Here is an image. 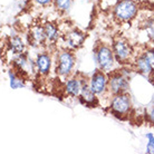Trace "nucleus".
I'll return each instance as SVG.
<instances>
[{
  "label": "nucleus",
  "mask_w": 154,
  "mask_h": 154,
  "mask_svg": "<svg viewBox=\"0 0 154 154\" xmlns=\"http://www.w3.org/2000/svg\"><path fill=\"white\" fill-rule=\"evenodd\" d=\"M74 56L69 51H63L58 56V67L57 73L60 76H67L69 75L74 67Z\"/></svg>",
  "instance_id": "obj_2"
},
{
  "label": "nucleus",
  "mask_w": 154,
  "mask_h": 154,
  "mask_svg": "<svg viewBox=\"0 0 154 154\" xmlns=\"http://www.w3.org/2000/svg\"><path fill=\"white\" fill-rule=\"evenodd\" d=\"M112 109L117 114H125L131 107V100L125 94H116V96L112 100Z\"/></svg>",
  "instance_id": "obj_4"
},
{
  "label": "nucleus",
  "mask_w": 154,
  "mask_h": 154,
  "mask_svg": "<svg viewBox=\"0 0 154 154\" xmlns=\"http://www.w3.org/2000/svg\"><path fill=\"white\" fill-rule=\"evenodd\" d=\"M50 65H51V59H50L49 55L40 54L37 56L36 67H37V69L40 74H44V75L48 74L50 69Z\"/></svg>",
  "instance_id": "obj_8"
},
{
  "label": "nucleus",
  "mask_w": 154,
  "mask_h": 154,
  "mask_svg": "<svg viewBox=\"0 0 154 154\" xmlns=\"http://www.w3.org/2000/svg\"><path fill=\"white\" fill-rule=\"evenodd\" d=\"M114 12H115V16L119 19L131 20L136 15L137 7L132 0H122L115 6Z\"/></svg>",
  "instance_id": "obj_1"
},
{
  "label": "nucleus",
  "mask_w": 154,
  "mask_h": 154,
  "mask_svg": "<svg viewBox=\"0 0 154 154\" xmlns=\"http://www.w3.org/2000/svg\"><path fill=\"white\" fill-rule=\"evenodd\" d=\"M146 31H147V34H149V36H150L151 38L154 39V19L147 23Z\"/></svg>",
  "instance_id": "obj_19"
},
{
  "label": "nucleus",
  "mask_w": 154,
  "mask_h": 154,
  "mask_svg": "<svg viewBox=\"0 0 154 154\" xmlns=\"http://www.w3.org/2000/svg\"><path fill=\"white\" fill-rule=\"evenodd\" d=\"M149 119H150V122L154 123V108L151 111L150 113H149Z\"/></svg>",
  "instance_id": "obj_22"
},
{
  "label": "nucleus",
  "mask_w": 154,
  "mask_h": 154,
  "mask_svg": "<svg viewBox=\"0 0 154 154\" xmlns=\"http://www.w3.org/2000/svg\"><path fill=\"white\" fill-rule=\"evenodd\" d=\"M145 55L147 56V58H149V60L151 62V64L153 66V69H154V51H146Z\"/></svg>",
  "instance_id": "obj_20"
},
{
  "label": "nucleus",
  "mask_w": 154,
  "mask_h": 154,
  "mask_svg": "<svg viewBox=\"0 0 154 154\" xmlns=\"http://www.w3.org/2000/svg\"><path fill=\"white\" fill-rule=\"evenodd\" d=\"M97 63L103 70H109L114 64V53L106 46L100 47L97 51Z\"/></svg>",
  "instance_id": "obj_3"
},
{
  "label": "nucleus",
  "mask_w": 154,
  "mask_h": 154,
  "mask_svg": "<svg viewBox=\"0 0 154 154\" xmlns=\"http://www.w3.org/2000/svg\"><path fill=\"white\" fill-rule=\"evenodd\" d=\"M45 32H46V37L49 42H55L58 38V29L57 27L53 25V23H47L45 26Z\"/></svg>",
  "instance_id": "obj_15"
},
{
  "label": "nucleus",
  "mask_w": 154,
  "mask_h": 154,
  "mask_svg": "<svg viewBox=\"0 0 154 154\" xmlns=\"http://www.w3.org/2000/svg\"><path fill=\"white\" fill-rule=\"evenodd\" d=\"M108 87L112 91V93H114V94H119V93L124 92V91L128 87V83H127V79L124 76L119 75V74H116V75H114V76L109 79Z\"/></svg>",
  "instance_id": "obj_7"
},
{
  "label": "nucleus",
  "mask_w": 154,
  "mask_h": 154,
  "mask_svg": "<svg viewBox=\"0 0 154 154\" xmlns=\"http://www.w3.org/2000/svg\"><path fill=\"white\" fill-rule=\"evenodd\" d=\"M55 5L59 10L66 11L72 6V0H55Z\"/></svg>",
  "instance_id": "obj_17"
},
{
  "label": "nucleus",
  "mask_w": 154,
  "mask_h": 154,
  "mask_svg": "<svg viewBox=\"0 0 154 154\" xmlns=\"http://www.w3.org/2000/svg\"><path fill=\"white\" fill-rule=\"evenodd\" d=\"M9 78H10V86H11V88L16 89V88H20V87L23 86V81H20L19 78H17L15 76V74L11 73V72L9 73Z\"/></svg>",
  "instance_id": "obj_16"
},
{
  "label": "nucleus",
  "mask_w": 154,
  "mask_h": 154,
  "mask_svg": "<svg viewBox=\"0 0 154 154\" xmlns=\"http://www.w3.org/2000/svg\"><path fill=\"white\" fill-rule=\"evenodd\" d=\"M113 53H114V56L116 57L117 60L123 62V60H126L127 58L130 57V55L132 53V48L126 42L119 40L114 44Z\"/></svg>",
  "instance_id": "obj_6"
},
{
  "label": "nucleus",
  "mask_w": 154,
  "mask_h": 154,
  "mask_svg": "<svg viewBox=\"0 0 154 154\" xmlns=\"http://www.w3.org/2000/svg\"><path fill=\"white\" fill-rule=\"evenodd\" d=\"M146 139H147L146 152L147 153H154V135L149 133V134H146Z\"/></svg>",
  "instance_id": "obj_18"
},
{
  "label": "nucleus",
  "mask_w": 154,
  "mask_h": 154,
  "mask_svg": "<svg viewBox=\"0 0 154 154\" xmlns=\"http://www.w3.org/2000/svg\"><path fill=\"white\" fill-rule=\"evenodd\" d=\"M45 39H47L45 28L37 26V27H35L31 30V40H32V42H35L37 45H40V44L45 42Z\"/></svg>",
  "instance_id": "obj_13"
},
{
  "label": "nucleus",
  "mask_w": 154,
  "mask_h": 154,
  "mask_svg": "<svg viewBox=\"0 0 154 154\" xmlns=\"http://www.w3.org/2000/svg\"><path fill=\"white\" fill-rule=\"evenodd\" d=\"M81 96L83 98L85 103H87V104H91V103H94L96 98H95V93L93 92L92 88H91V86L88 85H83V87H82V91H81Z\"/></svg>",
  "instance_id": "obj_14"
},
{
  "label": "nucleus",
  "mask_w": 154,
  "mask_h": 154,
  "mask_svg": "<svg viewBox=\"0 0 154 154\" xmlns=\"http://www.w3.org/2000/svg\"><path fill=\"white\" fill-rule=\"evenodd\" d=\"M66 42L69 45L70 47H78L81 46L83 42H84V35L79 32V31L73 30L70 31L69 34H67V37H66Z\"/></svg>",
  "instance_id": "obj_11"
},
{
  "label": "nucleus",
  "mask_w": 154,
  "mask_h": 154,
  "mask_svg": "<svg viewBox=\"0 0 154 154\" xmlns=\"http://www.w3.org/2000/svg\"><path fill=\"white\" fill-rule=\"evenodd\" d=\"M51 1V0H36V2L39 5H42V6H46V5H48Z\"/></svg>",
  "instance_id": "obj_21"
},
{
  "label": "nucleus",
  "mask_w": 154,
  "mask_h": 154,
  "mask_svg": "<svg viewBox=\"0 0 154 154\" xmlns=\"http://www.w3.org/2000/svg\"><path fill=\"white\" fill-rule=\"evenodd\" d=\"M9 46H10V49L14 51V54L20 55L23 51V48H25V45H23V39L20 38L19 36H14L10 38L9 40Z\"/></svg>",
  "instance_id": "obj_12"
},
{
  "label": "nucleus",
  "mask_w": 154,
  "mask_h": 154,
  "mask_svg": "<svg viewBox=\"0 0 154 154\" xmlns=\"http://www.w3.org/2000/svg\"><path fill=\"white\" fill-rule=\"evenodd\" d=\"M136 66L137 68L143 75H149V74L152 73L153 69V66L151 64V62L149 60V58L145 54H143L142 56H140L136 60Z\"/></svg>",
  "instance_id": "obj_10"
},
{
  "label": "nucleus",
  "mask_w": 154,
  "mask_h": 154,
  "mask_svg": "<svg viewBox=\"0 0 154 154\" xmlns=\"http://www.w3.org/2000/svg\"><path fill=\"white\" fill-rule=\"evenodd\" d=\"M89 86L95 94H103L106 91V86H107V79H106L104 73L96 72L92 76Z\"/></svg>",
  "instance_id": "obj_5"
},
{
  "label": "nucleus",
  "mask_w": 154,
  "mask_h": 154,
  "mask_svg": "<svg viewBox=\"0 0 154 154\" xmlns=\"http://www.w3.org/2000/svg\"><path fill=\"white\" fill-rule=\"evenodd\" d=\"M83 83H82L79 79L77 78H72V79H68L67 83H66V92L68 95L70 96L76 97L78 95H81V91L82 87H83Z\"/></svg>",
  "instance_id": "obj_9"
}]
</instances>
